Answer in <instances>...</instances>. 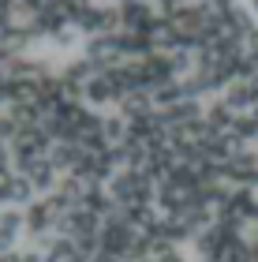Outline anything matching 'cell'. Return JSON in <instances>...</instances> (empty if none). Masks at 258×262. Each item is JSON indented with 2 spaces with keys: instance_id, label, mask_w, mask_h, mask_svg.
Here are the masks:
<instances>
[{
  "instance_id": "4fadbf2b",
  "label": "cell",
  "mask_w": 258,
  "mask_h": 262,
  "mask_svg": "<svg viewBox=\"0 0 258 262\" xmlns=\"http://www.w3.org/2000/svg\"><path fill=\"white\" fill-rule=\"evenodd\" d=\"M120 45H124V56L127 60H143V56L157 53V45L150 34H138V30H120Z\"/></svg>"
},
{
  "instance_id": "30bf717a",
  "label": "cell",
  "mask_w": 258,
  "mask_h": 262,
  "mask_svg": "<svg viewBox=\"0 0 258 262\" xmlns=\"http://www.w3.org/2000/svg\"><path fill=\"white\" fill-rule=\"evenodd\" d=\"M34 199H38V191H34V184L27 180V176H19V172L11 176V180H8L4 187H0V206H4V210H8V206H15V210L22 206V210H27Z\"/></svg>"
},
{
  "instance_id": "8fae6325",
  "label": "cell",
  "mask_w": 258,
  "mask_h": 262,
  "mask_svg": "<svg viewBox=\"0 0 258 262\" xmlns=\"http://www.w3.org/2000/svg\"><path fill=\"white\" fill-rule=\"evenodd\" d=\"M86 101L93 105V109H105V105H120V94H116V86H112V79L105 75V71H98L90 82H86Z\"/></svg>"
},
{
  "instance_id": "5b68a950",
  "label": "cell",
  "mask_w": 258,
  "mask_h": 262,
  "mask_svg": "<svg viewBox=\"0 0 258 262\" xmlns=\"http://www.w3.org/2000/svg\"><path fill=\"white\" fill-rule=\"evenodd\" d=\"M79 30H83V34H90V38L120 34V30H124V23H120V8H105V4L90 8L86 15H83V23H79Z\"/></svg>"
},
{
  "instance_id": "9c48e42d",
  "label": "cell",
  "mask_w": 258,
  "mask_h": 262,
  "mask_svg": "<svg viewBox=\"0 0 258 262\" xmlns=\"http://www.w3.org/2000/svg\"><path fill=\"white\" fill-rule=\"evenodd\" d=\"M221 101H225L236 116L254 113V109H258V86H254L251 79H236V82H232V86L225 90V98H221Z\"/></svg>"
},
{
  "instance_id": "7c38bea8",
  "label": "cell",
  "mask_w": 258,
  "mask_h": 262,
  "mask_svg": "<svg viewBox=\"0 0 258 262\" xmlns=\"http://www.w3.org/2000/svg\"><path fill=\"white\" fill-rule=\"evenodd\" d=\"M27 180L34 184V191H38V195H53L56 187H60V180H56V169H53L49 158H38V161H34L30 172H27Z\"/></svg>"
},
{
  "instance_id": "52a82bcc",
  "label": "cell",
  "mask_w": 258,
  "mask_h": 262,
  "mask_svg": "<svg viewBox=\"0 0 258 262\" xmlns=\"http://www.w3.org/2000/svg\"><path fill=\"white\" fill-rule=\"evenodd\" d=\"M30 23H34V30H38V38H53V41L60 38V34H67V27H72L60 0H49V4H45Z\"/></svg>"
},
{
  "instance_id": "7402d4cb",
  "label": "cell",
  "mask_w": 258,
  "mask_h": 262,
  "mask_svg": "<svg viewBox=\"0 0 258 262\" xmlns=\"http://www.w3.org/2000/svg\"><path fill=\"white\" fill-rule=\"evenodd\" d=\"M169 60H172V68H176V75H183V71L191 75V71H195V53H191V49H172Z\"/></svg>"
},
{
  "instance_id": "e0dca14e",
  "label": "cell",
  "mask_w": 258,
  "mask_h": 262,
  "mask_svg": "<svg viewBox=\"0 0 258 262\" xmlns=\"http://www.w3.org/2000/svg\"><path fill=\"white\" fill-rule=\"evenodd\" d=\"M206 120L214 124V127L221 131V135H228V131L236 127V113H232L228 105L217 98V101H209V105H206Z\"/></svg>"
},
{
  "instance_id": "ba28073f",
  "label": "cell",
  "mask_w": 258,
  "mask_h": 262,
  "mask_svg": "<svg viewBox=\"0 0 258 262\" xmlns=\"http://www.w3.org/2000/svg\"><path fill=\"white\" fill-rule=\"evenodd\" d=\"M161 15H157V4H146V0H127V4H120V23L124 30H138V34H150V27H154Z\"/></svg>"
},
{
  "instance_id": "5bb4252c",
  "label": "cell",
  "mask_w": 258,
  "mask_h": 262,
  "mask_svg": "<svg viewBox=\"0 0 258 262\" xmlns=\"http://www.w3.org/2000/svg\"><path fill=\"white\" fill-rule=\"evenodd\" d=\"M157 105H154V90H135V94H127V98H120V116L124 120H135V116H143V113H154Z\"/></svg>"
},
{
  "instance_id": "d6986e66",
  "label": "cell",
  "mask_w": 258,
  "mask_h": 262,
  "mask_svg": "<svg viewBox=\"0 0 258 262\" xmlns=\"http://www.w3.org/2000/svg\"><path fill=\"white\" fill-rule=\"evenodd\" d=\"M157 236H165V240L176 247V244H187V240H195V232L183 225V217H165L161 221V232Z\"/></svg>"
},
{
  "instance_id": "603a6c76",
  "label": "cell",
  "mask_w": 258,
  "mask_h": 262,
  "mask_svg": "<svg viewBox=\"0 0 258 262\" xmlns=\"http://www.w3.org/2000/svg\"><path fill=\"white\" fill-rule=\"evenodd\" d=\"M243 56H251V60L258 64V27L247 34V38H243Z\"/></svg>"
},
{
  "instance_id": "3957f363",
  "label": "cell",
  "mask_w": 258,
  "mask_h": 262,
  "mask_svg": "<svg viewBox=\"0 0 258 262\" xmlns=\"http://www.w3.org/2000/svg\"><path fill=\"white\" fill-rule=\"evenodd\" d=\"M135 71H138L143 90H157L161 82H176V68L169 60V53H150L143 60H135Z\"/></svg>"
},
{
  "instance_id": "277c9868",
  "label": "cell",
  "mask_w": 258,
  "mask_h": 262,
  "mask_svg": "<svg viewBox=\"0 0 258 262\" xmlns=\"http://www.w3.org/2000/svg\"><path fill=\"white\" fill-rule=\"evenodd\" d=\"M225 184L232 187H258V150H240L225 165Z\"/></svg>"
},
{
  "instance_id": "4316f807",
  "label": "cell",
  "mask_w": 258,
  "mask_h": 262,
  "mask_svg": "<svg viewBox=\"0 0 258 262\" xmlns=\"http://www.w3.org/2000/svg\"><path fill=\"white\" fill-rule=\"evenodd\" d=\"M105 4H127V0H105Z\"/></svg>"
},
{
  "instance_id": "d4e9b609",
  "label": "cell",
  "mask_w": 258,
  "mask_h": 262,
  "mask_svg": "<svg viewBox=\"0 0 258 262\" xmlns=\"http://www.w3.org/2000/svg\"><path fill=\"white\" fill-rule=\"evenodd\" d=\"M11 176H15V172H11V165H0V187H4Z\"/></svg>"
},
{
  "instance_id": "cb8c5ba5",
  "label": "cell",
  "mask_w": 258,
  "mask_h": 262,
  "mask_svg": "<svg viewBox=\"0 0 258 262\" xmlns=\"http://www.w3.org/2000/svg\"><path fill=\"white\" fill-rule=\"evenodd\" d=\"M0 262H22V251H15V247H11V251L0 255Z\"/></svg>"
},
{
  "instance_id": "7a4b0ae2",
  "label": "cell",
  "mask_w": 258,
  "mask_h": 262,
  "mask_svg": "<svg viewBox=\"0 0 258 262\" xmlns=\"http://www.w3.org/2000/svg\"><path fill=\"white\" fill-rule=\"evenodd\" d=\"M86 60L98 68V71H112L127 64L124 56V45H120V34H105V38H90L86 41Z\"/></svg>"
},
{
  "instance_id": "2e32d148",
  "label": "cell",
  "mask_w": 258,
  "mask_h": 262,
  "mask_svg": "<svg viewBox=\"0 0 258 262\" xmlns=\"http://www.w3.org/2000/svg\"><path fill=\"white\" fill-rule=\"evenodd\" d=\"M150 38H154L157 53H172V49H180V34H176V27H172L169 19H157L154 27H150Z\"/></svg>"
},
{
  "instance_id": "484cf974",
  "label": "cell",
  "mask_w": 258,
  "mask_h": 262,
  "mask_svg": "<svg viewBox=\"0 0 258 262\" xmlns=\"http://www.w3.org/2000/svg\"><path fill=\"white\" fill-rule=\"evenodd\" d=\"M247 8L254 11V15H258V0H247Z\"/></svg>"
},
{
  "instance_id": "44dd1931",
  "label": "cell",
  "mask_w": 258,
  "mask_h": 262,
  "mask_svg": "<svg viewBox=\"0 0 258 262\" xmlns=\"http://www.w3.org/2000/svg\"><path fill=\"white\" fill-rule=\"evenodd\" d=\"M60 4H64V11H67V23H75V27H79L86 11L98 8V0H60Z\"/></svg>"
},
{
  "instance_id": "ffe728a7",
  "label": "cell",
  "mask_w": 258,
  "mask_h": 262,
  "mask_svg": "<svg viewBox=\"0 0 258 262\" xmlns=\"http://www.w3.org/2000/svg\"><path fill=\"white\" fill-rule=\"evenodd\" d=\"M105 142L116 150V146H124L127 142V120L120 113H112V116H105Z\"/></svg>"
},
{
  "instance_id": "9a60e30c",
  "label": "cell",
  "mask_w": 258,
  "mask_h": 262,
  "mask_svg": "<svg viewBox=\"0 0 258 262\" xmlns=\"http://www.w3.org/2000/svg\"><path fill=\"white\" fill-rule=\"evenodd\" d=\"M79 158H83V146H79V142H56L53 154H49V161H53L56 172H72Z\"/></svg>"
},
{
  "instance_id": "ac0fdd59",
  "label": "cell",
  "mask_w": 258,
  "mask_h": 262,
  "mask_svg": "<svg viewBox=\"0 0 258 262\" xmlns=\"http://www.w3.org/2000/svg\"><path fill=\"white\" fill-rule=\"evenodd\" d=\"M183 98H187V94H183L180 79H176V82H161V86L154 90V105H157V109H172V105H180Z\"/></svg>"
},
{
  "instance_id": "8992f818",
  "label": "cell",
  "mask_w": 258,
  "mask_h": 262,
  "mask_svg": "<svg viewBox=\"0 0 258 262\" xmlns=\"http://www.w3.org/2000/svg\"><path fill=\"white\" fill-rule=\"evenodd\" d=\"M56 232L60 236H98L101 232V217L98 213H90L86 206H75V210H67L60 221H56Z\"/></svg>"
},
{
  "instance_id": "6da1fadb",
  "label": "cell",
  "mask_w": 258,
  "mask_h": 262,
  "mask_svg": "<svg viewBox=\"0 0 258 262\" xmlns=\"http://www.w3.org/2000/svg\"><path fill=\"white\" fill-rule=\"evenodd\" d=\"M109 195L116 206H157V184L138 169H120L109 180Z\"/></svg>"
}]
</instances>
